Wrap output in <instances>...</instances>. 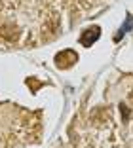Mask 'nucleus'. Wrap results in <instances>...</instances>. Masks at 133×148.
I'll use <instances>...</instances> for the list:
<instances>
[{
  "label": "nucleus",
  "mask_w": 133,
  "mask_h": 148,
  "mask_svg": "<svg viewBox=\"0 0 133 148\" xmlns=\"http://www.w3.org/2000/svg\"><path fill=\"white\" fill-rule=\"evenodd\" d=\"M99 36H101V29L99 27H90V29H86V31L82 32L80 44L84 48H90V46H93V42L99 40Z\"/></svg>",
  "instance_id": "nucleus-1"
},
{
  "label": "nucleus",
  "mask_w": 133,
  "mask_h": 148,
  "mask_svg": "<svg viewBox=\"0 0 133 148\" xmlns=\"http://www.w3.org/2000/svg\"><path fill=\"white\" fill-rule=\"evenodd\" d=\"M131 101H133V93H131Z\"/></svg>",
  "instance_id": "nucleus-4"
},
{
  "label": "nucleus",
  "mask_w": 133,
  "mask_h": 148,
  "mask_svg": "<svg viewBox=\"0 0 133 148\" xmlns=\"http://www.w3.org/2000/svg\"><path fill=\"white\" fill-rule=\"evenodd\" d=\"M131 27H133V17H131V15H127V19H125V25H122V29L118 31V34L114 36V40H116V42H118V40H120L122 36H124L125 32H127L129 29H131Z\"/></svg>",
  "instance_id": "nucleus-2"
},
{
  "label": "nucleus",
  "mask_w": 133,
  "mask_h": 148,
  "mask_svg": "<svg viewBox=\"0 0 133 148\" xmlns=\"http://www.w3.org/2000/svg\"><path fill=\"white\" fill-rule=\"evenodd\" d=\"M120 108H122V118H124V120H129V108L125 105H122Z\"/></svg>",
  "instance_id": "nucleus-3"
}]
</instances>
